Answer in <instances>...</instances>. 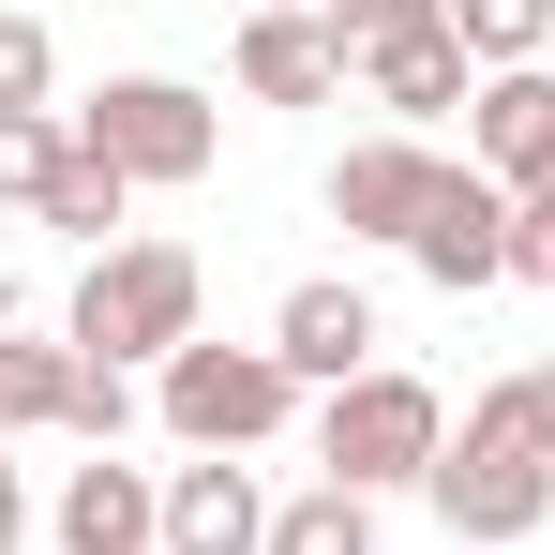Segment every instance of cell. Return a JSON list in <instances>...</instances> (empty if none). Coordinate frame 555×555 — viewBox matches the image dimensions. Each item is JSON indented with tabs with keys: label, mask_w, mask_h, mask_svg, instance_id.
Masks as SVG:
<instances>
[{
	"label": "cell",
	"mask_w": 555,
	"mask_h": 555,
	"mask_svg": "<svg viewBox=\"0 0 555 555\" xmlns=\"http://www.w3.org/2000/svg\"><path fill=\"white\" fill-rule=\"evenodd\" d=\"M375 346H390V331H375V300L361 285H285V315H271V361L300 375V390H346V375H375Z\"/></svg>",
	"instance_id": "cell-8"
},
{
	"label": "cell",
	"mask_w": 555,
	"mask_h": 555,
	"mask_svg": "<svg viewBox=\"0 0 555 555\" xmlns=\"http://www.w3.org/2000/svg\"><path fill=\"white\" fill-rule=\"evenodd\" d=\"M120 210H135V181H120V166H91V151L46 181V225H61V241H91V256L120 241Z\"/></svg>",
	"instance_id": "cell-18"
},
{
	"label": "cell",
	"mask_w": 555,
	"mask_h": 555,
	"mask_svg": "<svg viewBox=\"0 0 555 555\" xmlns=\"http://www.w3.org/2000/svg\"><path fill=\"white\" fill-rule=\"evenodd\" d=\"M61 555H166V480L120 465V451H91L61 480Z\"/></svg>",
	"instance_id": "cell-11"
},
{
	"label": "cell",
	"mask_w": 555,
	"mask_h": 555,
	"mask_svg": "<svg viewBox=\"0 0 555 555\" xmlns=\"http://www.w3.org/2000/svg\"><path fill=\"white\" fill-rule=\"evenodd\" d=\"M436 181H451V151H421V135H361V151L331 166V225H346V241H421Z\"/></svg>",
	"instance_id": "cell-6"
},
{
	"label": "cell",
	"mask_w": 555,
	"mask_h": 555,
	"mask_svg": "<svg viewBox=\"0 0 555 555\" xmlns=\"http://www.w3.org/2000/svg\"><path fill=\"white\" fill-rule=\"evenodd\" d=\"M76 421V346H15L0 331V436H61Z\"/></svg>",
	"instance_id": "cell-14"
},
{
	"label": "cell",
	"mask_w": 555,
	"mask_h": 555,
	"mask_svg": "<svg viewBox=\"0 0 555 555\" xmlns=\"http://www.w3.org/2000/svg\"><path fill=\"white\" fill-rule=\"evenodd\" d=\"M465 166H480L495 195H555V76H541V61H526V76H480Z\"/></svg>",
	"instance_id": "cell-7"
},
{
	"label": "cell",
	"mask_w": 555,
	"mask_h": 555,
	"mask_svg": "<svg viewBox=\"0 0 555 555\" xmlns=\"http://www.w3.org/2000/svg\"><path fill=\"white\" fill-rule=\"evenodd\" d=\"M76 151L120 166V181H210V151H225V105L195 91V76H105L76 105Z\"/></svg>",
	"instance_id": "cell-4"
},
{
	"label": "cell",
	"mask_w": 555,
	"mask_h": 555,
	"mask_svg": "<svg viewBox=\"0 0 555 555\" xmlns=\"http://www.w3.org/2000/svg\"><path fill=\"white\" fill-rule=\"evenodd\" d=\"M451 46L480 61V76H526L555 46V0H451Z\"/></svg>",
	"instance_id": "cell-15"
},
{
	"label": "cell",
	"mask_w": 555,
	"mask_h": 555,
	"mask_svg": "<svg viewBox=\"0 0 555 555\" xmlns=\"http://www.w3.org/2000/svg\"><path fill=\"white\" fill-rule=\"evenodd\" d=\"M421 271L451 285V300H480V285H511V195L480 181V166H451L436 181V210H421V241H405Z\"/></svg>",
	"instance_id": "cell-9"
},
{
	"label": "cell",
	"mask_w": 555,
	"mask_h": 555,
	"mask_svg": "<svg viewBox=\"0 0 555 555\" xmlns=\"http://www.w3.org/2000/svg\"><path fill=\"white\" fill-rule=\"evenodd\" d=\"M61 436L120 451V436H135V375H120V361H76V421H61Z\"/></svg>",
	"instance_id": "cell-20"
},
{
	"label": "cell",
	"mask_w": 555,
	"mask_h": 555,
	"mask_svg": "<svg viewBox=\"0 0 555 555\" xmlns=\"http://www.w3.org/2000/svg\"><path fill=\"white\" fill-rule=\"evenodd\" d=\"M451 451V405L421 390V375H346L331 405H315V480H346V495H390V480H436Z\"/></svg>",
	"instance_id": "cell-3"
},
{
	"label": "cell",
	"mask_w": 555,
	"mask_h": 555,
	"mask_svg": "<svg viewBox=\"0 0 555 555\" xmlns=\"http://www.w3.org/2000/svg\"><path fill=\"white\" fill-rule=\"evenodd\" d=\"M361 91L390 105V135H421V120H451V105H480V61H465L451 30H421V46H390V61H361Z\"/></svg>",
	"instance_id": "cell-13"
},
{
	"label": "cell",
	"mask_w": 555,
	"mask_h": 555,
	"mask_svg": "<svg viewBox=\"0 0 555 555\" xmlns=\"http://www.w3.org/2000/svg\"><path fill=\"white\" fill-rule=\"evenodd\" d=\"M495 390H511V421H526V436H541V451H555V361H526V375H495Z\"/></svg>",
	"instance_id": "cell-23"
},
{
	"label": "cell",
	"mask_w": 555,
	"mask_h": 555,
	"mask_svg": "<svg viewBox=\"0 0 555 555\" xmlns=\"http://www.w3.org/2000/svg\"><path fill=\"white\" fill-rule=\"evenodd\" d=\"M195 300H210V285H195L181 241H105L91 271H76V300H61V346H76V361H120V375L135 361L166 375L195 346Z\"/></svg>",
	"instance_id": "cell-1"
},
{
	"label": "cell",
	"mask_w": 555,
	"mask_h": 555,
	"mask_svg": "<svg viewBox=\"0 0 555 555\" xmlns=\"http://www.w3.org/2000/svg\"><path fill=\"white\" fill-rule=\"evenodd\" d=\"M331 15V46H346V76L390 61V46H421V30H451V0H315Z\"/></svg>",
	"instance_id": "cell-17"
},
{
	"label": "cell",
	"mask_w": 555,
	"mask_h": 555,
	"mask_svg": "<svg viewBox=\"0 0 555 555\" xmlns=\"http://www.w3.org/2000/svg\"><path fill=\"white\" fill-rule=\"evenodd\" d=\"M285 405H300V375H285L271 346H210V331L151 375V421H166L181 451H271Z\"/></svg>",
	"instance_id": "cell-5"
},
{
	"label": "cell",
	"mask_w": 555,
	"mask_h": 555,
	"mask_svg": "<svg viewBox=\"0 0 555 555\" xmlns=\"http://www.w3.org/2000/svg\"><path fill=\"white\" fill-rule=\"evenodd\" d=\"M30 541V480H15V436H0V555Z\"/></svg>",
	"instance_id": "cell-24"
},
{
	"label": "cell",
	"mask_w": 555,
	"mask_h": 555,
	"mask_svg": "<svg viewBox=\"0 0 555 555\" xmlns=\"http://www.w3.org/2000/svg\"><path fill=\"white\" fill-rule=\"evenodd\" d=\"M511 271L555 285V195H511Z\"/></svg>",
	"instance_id": "cell-22"
},
{
	"label": "cell",
	"mask_w": 555,
	"mask_h": 555,
	"mask_svg": "<svg viewBox=\"0 0 555 555\" xmlns=\"http://www.w3.org/2000/svg\"><path fill=\"white\" fill-rule=\"evenodd\" d=\"M61 166H76V120L15 105V120H0V195H15V210H46V181H61Z\"/></svg>",
	"instance_id": "cell-19"
},
{
	"label": "cell",
	"mask_w": 555,
	"mask_h": 555,
	"mask_svg": "<svg viewBox=\"0 0 555 555\" xmlns=\"http://www.w3.org/2000/svg\"><path fill=\"white\" fill-rule=\"evenodd\" d=\"M331 91H346V46H331V15H315V0L241 15V105H331Z\"/></svg>",
	"instance_id": "cell-10"
},
{
	"label": "cell",
	"mask_w": 555,
	"mask_h": 555,
	"mask_svg": "<svg viewBox=\"0 0 555 555\" xmlns=\"http://www.w3.org/2000/svg\"><path fill=\"white\" fill-rule=\"evenodd\" d=\"M166 555H271V495L241 451H195L166 480Z\"/></svg>",
	"instance_id": "cell-12"
},
{
	"label": "cell",
	"mask_w": 555,
	"mask_h": 555,
	"mask_svg": "<svg viewBox=\"0 0 555 555\" xmlns=\"http://www.w3.org/2000/svg\"><path fill=\"white\" fill-rule=\"evenodd\" d=\"M421 495H436V526H451V541H541V526H555V451L511 421V390H480Z\"/></svg>",
	"instance_id": "cell-2"
},
{
	"label": "cell",
	"mask_w": 555,
	"mask_h": 555,
	"mask_svg": "<svg viewBox=\"0 0 555 555\" xmlns=\"http://www.w3.org/2000/svg\"><path fill=\"white\" fill-rule=\"evenodd\" d=\"M271 555H375V495H346V480L285 495V511H271Z\"/></svg>",
	"instance_id": "cell-16"
},
{
	"label": "cell",
	"mask_w": 555,
	"mask_h": 555,
	"mask_svg": "<svg viewBox=\"0 0 555 555\" xmlns=\"http://www.w3.org/2000/svg\"><path fill=\"white\" fill-rule=\"evenodd\" d=\"M46 76H61L46 15H0V120H15V105H46Z\"/></svg>",
	"instance_id": "cell-21"
}]
</instances>
